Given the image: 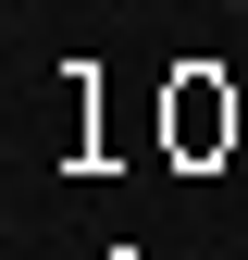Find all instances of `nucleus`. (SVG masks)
I'll use <instances>...</instances> for the list:
<instances>
[{
	"mask_svg": "<svg viewBox=\"0 0 248 260\" xmlns=\"http://www.w3.org/2000/svg\"><path fill=\"white\" fill-rule=\"evenodd\" d=\"M224 13H248V0H224Z\"/></svg>",
	"mask_w": 248,
	"mask_h": 260,
	"instance_id": "1",
	"label": "nucleus"
}]
</instances>
